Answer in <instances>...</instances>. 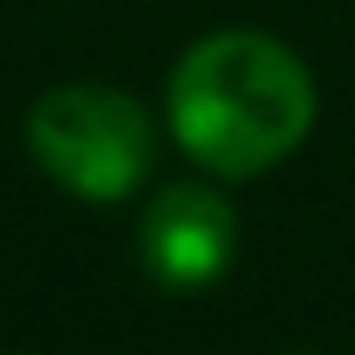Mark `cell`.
<instances>
[{"instance_id":"6da1fadb","label":"cell","mask_w":355,"mask_h":355,"mask_svg":"<svg viewBox=\"0 0 355 355\" xmlns=\"http://www.w3.org/2000/svg\"><path fill=\"white\" fill-rule=\"evenodd\" d=\"M166 122L205 172L255 178L311 133L316 83L283 39L222 28L178 61L166 83Z\"/></svg>"},{"instance_id":"7a4b0ae2","label":"cell","mask_w":355,"mask_h":355,"mask_svg":"<svg viewBox=\"0 0 355 355\" xmlns=\"http://www.w3.org/2000/svg\"><path fill=\"white\" fill-rule=\"evenodd\" d=\"M22 139L33 161L78 200H128L155 166L150 111L105 83L44 89L28 111Z\"/></svg>"},{"instance_id":"3957f363","label":"cell","mask_w":355,"mask_h":355,"mask_svg":"<svg viewBox=\"0 0 355 355\" xmlns=\"http://www.w3.org/2000/svg\"><path fill=\"white\" fill-rule=\"evenodd\" d=\"M139 255L155 283L205 288L239 255V216L205 183H166L139 222Z\"/></svg>"}]
</instances>
